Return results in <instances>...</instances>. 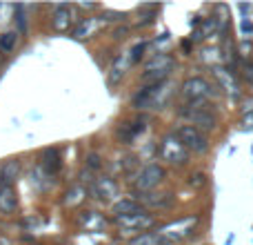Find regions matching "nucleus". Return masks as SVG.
<instances>
[{"label":"nucleus","mask_w":253,"mask_h":245,"mask_svg":"<svg viewBox=\"0 0 253 245\" xmlns=\"http://www.w3.org/2000/svg\"><path fill=\"white\" fill-rule=\"evenodd\" d=\"M169 96V89H167L165 83H158V85H147L142 87L138 94H133L131 98V105L135 110H156L165 103V98Z\"/></svg>","instance_id":"nucleus-1"},{"label":"nucleus","mask_w":253,"mask_h":245,"mask_svg":"<svg viewBox=\"0 0 253 245\" xmlns=\"http://www.w3.org/2000/svg\"><path fill=\"white\" fill-rule=\"evenodd\" d=\"M180 116L187 119L191 122V127H196V129H202V127L205 129H213L215 122H218L209 103H189L184 110H180Z\"/></svg>","instance_id":"nucleus-2"},{"label":"nucleus","mask_w":253,"mask_h":245,"mask_svg":"<svg viewBox=\"0 0 253 245\" xmlns=\"http://www.w3.org/2000/svg\"><path fill=\"white\" fill-rule=\"evenodd\" d=\"M171 69H173V58H171L169 54H156V56L147 62V67H144L142 83H147V85L165 83V78L171 74Z\"/></svg>","instance_id":"nucleus-3"},{"label":"nucleus","mask_w":253,"mask_h":245,"mask_svg":"<svg viewBox=\"0 0 253 245\" xmlns=\"http://www.w3.org/2000/svg\"><path fill=\"white\" fill-rule=\"evenodd\" d=\"M160 158L169 165H184L189 161V149L180 143L175 134H167L160 143Z\"/></svg>","instance_id":"nucleus-4"},{"label":"nucleus","mask_w":253,"mask_h":245,"mask_svg":"<svg viewBox=\"0 0 253 245\" xmlns=\"http://www.w3.org/2000/svg\"><path fill=\"white\" fill-rule=\"evenodd\" d=\"M196 225H198V219L196 216H189V219H180V221H175V223L165 225L158 234L165 239L167 245L178 243V241H184L187 237H191V234L196 232Z\"/></svg>","instance_id":"nucleus-5"},{"label":"nucleus","mask_w":253,"mask_h":245,"mask_svg":"<svg viewBox=\"0 0 253 245\" xmlns=\"http://www.w3.org/2000/svg\"><path fill=\"white\" fill-rule=\"evenodd\" d=\"M182 96L189 103H207L213 96V87H211L209 80L200 78V76H193V78H187L182 83Z\"/></svg>","instance_id":"nucleus-6"},{"label":"nucleus","mask_w":253,"mask_h":245,"mask_svg":"<svg viewBox=\"0 0 253 245\" xmlns=\"http://www.w3.org/2000/svg\"><path fill=\"white\" fill-rule=\"evenodd\" d=\"M162 181H165V170H162L160 165H156V163H151V165L142 167L140 174L133 179V187L138 189L140 194H149L151 189H156Z\"/></svg>","instance_id":"nucleus-7"},{"label":"nucleus","mask_w":253,"mask_h":245,"mask_svg":"<svg viewBox=\"0 0 253 245\" xmlns=\"http://www.w3.org/2000/svg\"><path fill=\"white\" fill-rule=\"evenodd\" d=\"M175 136H178L180 143H182L189 152L205 154L207 149H209V140H207V136L202 134L200 129L191 127V125H180L178 129H175Z\"/></svg>","instance_id":"nucleus-8"},{"label":"nucleus","mask_w":253,"mask_h":245,"mask_svg":"<svg viewBox=\"0 0 253 245\" xmlns=\"http://www.w3.org/2000/svg\"><path fill=\"white\" fill-rule=\"evenodd\" d=\"M118 228L123 232H144L153 225V216L147 214V212H135V214H129V216H120L116 219Z\"/></svg>","instance_id":"nucleus-9"},{"label":"nucleus","mask_w":253,"mask_h":245,"mask_svg":"<svg viewBox=\"0 0 253 245\" xmlns=\"http://www.w3.org/2000/svg\"><path fill=\"white\" fill-rule=\"evenodd\" d=\"M74 9L69 4H56L53 9V16H51V25L56 31H67L71 27V20H74Z\"/></svg>","instance_id":"nucleus-10"},{"label":"nucleus","mask_w":253,"mask_h":245,"mask_svg":"<svg viewBox=\"0 0 253 245\" xmlns=\"http://www.w3.org/2000/svg\"><path fill=\"white\" fill-rule=\"evenodd\" d=\"M93 194H96L100 201H111V198L118 196V185L114 183V179L109 176H102L93 183Z\"/></svg>","instance_id":"nucleus-11"},{"label":"nucleus","mask_w":253,"mask_h":245,"mask_svg":"<svg viewBox=\"0 0 253 245\" xmlns=\"http://www.w3.org/2000/svg\"><path fill=\"white\" fill-rule=\"evenodd\" d=\"M131 65V56H126V54H123V56H118L114 61V65H111V69H109V83L111 85H116L120 78L126 74V67Z\"/></svg>","instance_id":"nucleus-12"},{"label":"nucleus","mask_w":253,"mask_h":245,"mask_svg":"<svg viewBox=\"0 0 253 245\" xmlns=\"http://www.w3.org/2000/svg\"><path fill=\"white\" fill-rule=\"evenodd\" d=\"M18 205V198H16V189L9 185V187H0V212L4 214H11Z\"/></svg>","instance_id":"nucleus-13"},{"label":"nucleus","mask_w":253,"mask_h":245,"mask_svg":"<svg viewBox=\"0 0 253 245\" xmlns=\"http://www.w3.org/2000/svg\"><path fill=\"white\" fill-rule=\"evenodd\" d=\"M135 212H142V210H140V203L133 201V198H125V201L114 203V214H116V219H120V216L135 214Z\"/></svg>","instance_id":"nucleus-14"},{"label":"nucleus","mask_w":253,"mask_h":245,"mask_svg":"<svg viewBox=\"0 0 253 245\" xmlns=\"http://www.w3.org/2000/svg\"><path fill=\"white\" fill-rule=\"evenodd\" d=\"M18 161H7L0 170V187H9L13 183V179L18 176Z\"/></svg>","instance_id":"nucleus-15"},{"label":"nucleus","mask_w":253,"mask_h":245,"mask_svg":"<svg viewBox=\"0 0 253 245\" xmlns=\"http://www.w3.org/2000/svg\"><path fill=\"white\" fill-rule=\"evenodd\" d=\"M42 165L47 167L51 174H56L58 170H60V158H58V149H44L42 152Z\"/></svg>","instance_id":"nucleus-16"},{"label":"nucleus","mask_w":253,"mask_h":245,"mask_svg":"<svg viewBox=\"0 0 253 245\" xmlns=\"http://www.w3.org/2000/svg\"><path fill=\"white\" fill-rule=\"evenodd\" d=\"M131 245H167V241L158 232H144L138 239H133Z\"/></svg>","instance_id":"nucleus-17"},{"label":"nucleus","mask_w":253,"mask_h":245,"mask_svg":"<svg viewBox=\"0 0 253 245\" xmlns=\"http://www.w3.org/2000/svg\"><path fill=\"white\" fill-rule=\"evenodd\" d=\"M16 45H18V31H4V34L0 36V52L2 54L13 52Z\"/></svg>","instance_id":"nucleus-18"},{"label":"nucleus","mask_w":253,"mask_h":245,"mask_svg":"<svg viewBox=\"0 0 253 245\" xmlns=\"http://www.w3.org/2000/svg\"><path fill=\"white\" fill-rule=\"evenodd\" d=\"M140 196H142V201L147 205H153V207H167L171 203L169 194H140Z\"/></svg>","instance_id":"nucleus-19"},{"label":"nucleus","mask_w":253,"mask_h":245,"mask_svg":"<svg viewBox=\"0 0 253 245\" xmlns=\"http://www.w3.org/2000/svg\"><path fill=\"white\" fill-rule=\"evenodd\" d=\"M96 29H98V20L96 18H87V20L76 29V38H87V36H91Z\"/></svg>","instance_id":"nucleus-20"},{"label":"nucleus","mask_w":253,"mask_h":245,"mask_svg":"<svg viewBox=\"0 0 253 245\" xmlns=\"http://www.w3.org/2000/svg\"><path fill=\"white\" fill-rule=\"evenodd\" d=\"M218 78H220V83H222L224 87H227V92L236 96V89H238V85L233 83V78H231V76H229V71H227V69H218Z\"/></svg>","instance_id":"nucleus-21"},{"label":"nucleus","mask_w":253,"mask_h":245,"mask_svg":"<svg viewBox=\"0 0 253 245\" xmlns=\"http://www.w3.org/2000/svg\"><path fill=\"white\" fill-rule=\"evenodd\" d=\"M89 167H93V170H98V167H100V161H98V156L96 154H89Z\"/></svg>","instance_id":"nucleus-22"}]
</instances>
